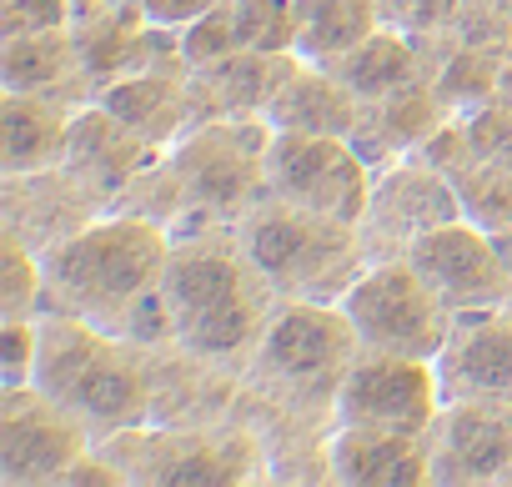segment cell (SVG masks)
I'll return each instance as SVG.
<instances>
[{
	"mask_svg": "<svg viewBox=\"0 0 512 487\" xmlns=\"http://www.w3.org/2000/svg\"><path fill=\"white\" fill-rule=\"evenodd\" d=\"M327 71L367 106V101H382V96L422 81L427 76V51L412 36H402L392 26H377L362 46H352L347 56H337Z\"/></svg>",
	"mask_w": 512,
	"mask_h": 487,
	"instance_id": "obj_25",
	"label": "cell"
},
{
	"mask_svg": "<svg viewBox=\"0 0 512 487\" xmlns=\"http://www.w3.org/2000/svg\"><path fill=\"white\" fill-rule=\"evenodd\" d=\"M171 231L126 211H101L76 236L41 252L46 297L41 312H71L96 327H116L151 287H161Z\"/></svg>",
	"mask_w": 512,
	"mask_h": 487,
	"instance_id": "obj_3",
	"label": "cell"
},
{
	"mask_svg": "<svg viewBox=\"0 0 512 487\" xmlns=\"http://www.w3.org/2000/svg\"><path fill=\"white\" fill-rule=\"evenodd\" d=\"M382 6V26L412 36V41H432L452 31V16L462 0H377Z\"/></svg>",
	"mask_w": 512,
	"mask_h": 487,
	"instance_id": "obj_33",
	"label": "cell"
},
{
	"mask_svg": "<svg viewBox=\"0 0 512 487\" xmlns=\"http://www.w3.org/2000/svg\"><path fill=\"white\" fill-rule=\"evenodd\" d=\"M96 447V432L81 412L26 387H0V482L6 487H41L61 482V472Z\"/></svg>",
	"mask_w": 512,
	"mask_h": 487,
	"instance_id": "obj_10",
	"label": "cell"
},
{
	"mask_svg": "<svg viewBox=\"0 0 512 487\" xmlns=\"http://www.w3.org/2000/svg\"><path fill=\"white\" fill-rule=\"evenodd\" d=\"M31 382L86 417L101 437L151 427L156 422V387H151V352L86 322L71 312L36 317V372Z\"/></svg>",
	"mask_w": 512,
	"mask_h": 487,
	"instance_id": "obj_2",
	"label": "cell"
},
{
	"mask_svg": "<svg viewBox=\"0 0 512 487\" xmlns=\"http://www.w3.org/2000/svg\"><path fill=\"white\" fill-rule=\"evenodd\" d=\"M362 357V337L342 302H282L241 367V387L267 407L332 427L337 392Z\"/></svg>",
	"mask_w": 512,
	"mask_h": 487,
	"instance_id": "obj_4",
	"label": "cell"
},
{
	"mask_svg": "<svg viewBox=\"0 0 512 487\" xmlns=\"http://www.w3.org/2000/svg\"><path fill=\"white\" fill-rule=\"evenodd\" d=\"M111 211H126V216H141V221H156V226H176L186 211H191V196L171 166V156L151 161L146 171H136L116 196H111Z\"/></svg>",
	"mask_w": 512,
	"mask_h": 487,
	"instance_id": "obj_28",
	"label": "cell"
},
{
	"mask_svg": "<svg viewBox=\"0 0 512 487\" xmlns=\"http://www.w3.org/2000/svg\"><path fill=\"white\" fill-rule=\"evenodd\" d=\"M487 6H497V11H502V16L512 21V0H487Z\"/></svg>",
	"mask_w": 512,
	"mask_h": 487,
	"instance_id": "obj_38",
	"label": "cell"
},
{
	"mask_svg": "<svg viewBox=\"0 0 512 487\" xmlns=\"http://www.w3.org/2000/svg\"><path fill=\"white\" fill-rule=\"evenodd\" d=\"M161 292L176 317V347L226 367H246L272 312L282 307L272 282L246 262L236 221H221L196 206L171 226Z\"/></svg>",
	"mask_w": 512,
	"mask_h": 487,
	"instance_id": "obj_1",
	"label": "cell"
},
{
	"mask_svg": "<svg viewBox=\"0 0 512 487\" xmlns=\"http://www.w3.org/2000/svg\"><path fill=\"white\" fill-rule=\"evenodd\" d=\"M0 86L6 91H66L81 106L96 101L81 81V46L71 26L0 36Z\"/></svg>",
	"mask_w": 512,
	"mask_h": 487,
	"instance_id": "obj_24",
	"label": "cell"
},
{
	"mask_svg": "<svg viewBox=\"0 0 512 487\" xmlns=\"http://www.w3.org/2000/svg\"><path fill=\"white\" fill-rule=\"evenodd\" d=\"M462 126H467V141H472V156L477 161H492V166L512 171V101L507 96L467 111Z\"/></svg>",
	"mask_w": 512,
	"mask_h": 487,
	"instance_id": "obj_32",
	"label": "cell"
},
{
	"mask_svg": "<svg viewBox=\"0 0 512 487\" xmlns=\"http://www.w3.org/2000/svg\"><path fill=\"white\" fill-rule=\"evenodd\" d=\"M231 51H241V36H236V11H231V0H221L216 11H206L201 21L181 26V56L191 71L211 66V61H226Z\"/></svg>",
	"mask_w": 512,
	"mask_h": 487,
	"instance_id": "obj_31",
	"label": "cell"
},
{
	"mask_svg": "<svg viewBox=\"0 0 512 487\" xmlns=\"http://www.w3.org/2000/svg\"><path fill=\"white\" fill-rule=\"evenodd\" d=\"M96 447L126 472V482H171V487L272 482L267 442L241 417L211 427H131L101 437Z\"/></svg>",
	"mask_w": 512,
	"mask_h": 487,
	"instance_id": "obj_6",
	"label": "cell"
},
{
	"mask_svg": "<svg viewBox=\"0 0 512 487\" xmlns=\"http://www.w3.org/2000/svg\"><path fill=\"white\" fill-rule=\"evenodd\" d=\"M36 372V317H0V387H26Z\"/></svg>",
	"mask_w": 512,
	"mask_h": 487,
	"instance_id": "obj_34",
	"label": "cell"
},
{
	"mask_svg": "<svg viewBox=\"0 0 512 487\" xmlns=\"http://www.w3.org/2000/svg\"><path fill=\"white\" fill-rule=\"evenodd\" d=\"M241 51L292 56L297 51V0H231Z\"/></svg>",
	"mask_w": 512,
	"mask_h": 487,
	"instance_id": "obj_29",
	"label": "cell"
},
{
	"mask_svg": "<svg viewBox=\"0 0 512 487\" xmlns=\"http://www.w3.org/2000/svg\"><path fill=\"white\" fill-rule=\"evenodd\" d=\"M0 221L6 236L26 241L31 252H51L56 241L76 236L106 211V196L91 191L71 166H46L26 176H0Z\"/></svg>",
	"mask_w": 512,
	"mask_h": 487,
	"instance_id": "obj_15",
	"label": "cell"
},
{
	"mask_svg": "<svg viewBox=\"0 0 512 487\" xmlns=\"http://www.w3.org/2000/svg\"><path fill=\"white\" fill-rule=\"evenodd\" d=\"M372 181H377V171L362 161V151L347 136L272 131V146H267V191L272 196L357 226L367 211Z\"/></svg>",
	"mask_w": 512,
	"mask_h": 487,
	"instance_id": "obj_9",
	"label": "cell"
},
{
	"mask_svg": "<svg viewBox=\"0 0 512 487\" xmlns=\"http://www.w3.org/2000/svg\"><path fill=\"white\" fill-rule=\"evenodd\" d=\"M41 297H46L41 252L6 236L0 241V317H41Z\"/></svg>",
	"mask_w": 512,
	"mask_h": 487,
	"instance_id": "obj_30",
	"label": "cell"
},
{
	"mask_svg": "<svg viewBox=\"0 0 512 487\" xmlns=\"http://www.w3.org/2000/svg\"><path fill=\"white\" fill-rule=\"evenodd\" d=\"M191 66L176 71H131L121 81H111L96 101L106 111H116L136 136H146L156 151H171L186 131H191V86H186Z\"/></svg>",
	"mask_w": 512,
	"mask_h": 487,
	"instance_id": "obj_23",
	"label": "cell"
},
{
	"mask_svg": "<svg viewBox=\"0 0 512 487\" xmlns=\"http://www.w3.org/2000/svg\"><path fill=\"white\" fill-rule=\"evenodd\" d=\"M457 216H462L457 186L437 166H427L422 156H402V161L382 166L377 181H372L367 211L357 221L367 267L407 257V247L417 236H427V231H437V226H447Z\"/></svg>",
	"mask_w": 512,
	"mask_h": 487,
	"instance_id": "obj_11",
	"label": "cell"
},
{
	"mask_svg": "<svg viewBox=\"0 0 512 487\" xmlns=\"http://www.w3.org/2000/svg\"><path fill=\"white\" fill-rule=\"evenodd\" d=\"M447 121H452V106L437 96L432 76H422V81H412V86H402V91H392L382 101H367L362 121L352 131V146L362 151V161L372 171H382V166H392L402 156H417L422 141L437 126H447Z\"/></svg>",
	"mask_w": 512,
	"mask_h": 487,
	"instance_id": "obj_20",
	"label": "cell"
},
{
	"mask_svg": "<svg viewBox=\"0 0 512 487\" xmlns=\"http://www.w3.org/2000/svg\"><path fill=\"white\" fill-rule=\"evenodd\" d=\"M236 236L246 262L272 282L282 302H342L367 272L357 226L292 206L272 191L236 216Z\"/></svg>",
	"mask_w": 512,
	"mask_h": 487,
	"instance_id": "obj_5",
	"label": "cell"
},
{
	"mask_svg": "<svg viewBox=\"0 0 512 487\" xmlns=\"http://www.w3.org/2000/svg\"><path fill=\"white\" fill-rule=\"evenodd\" d=\"M81 101L66 91H6L0 101V176H26L66 161Z\"/></svg>",
	"mask_w": 512,
	"mask_h": 487,
	"instance_id": "obj_18",
	"label": "cell"
},
{
	"mask_svg": "<svg viewBox=\"0 0 512 487\" xmlns=\"http://www.w3.org/2000/svg\"><path fill=\"white\" fill-rule=\"evenodd\" d=\"M76 0H0V36H26V31H56L71 26Z\"/></svg>",
	"mask_w": 512,
	"mask_h": 487,
	"instance_id": "obj_35",
	"label": "cell"
},
{
	"mask_svg": "<svg viewBox=\"0 0 512 487\" xmlns=\"http://www.w3.org/2000/svg\"><path fill=\"white\" fill-rule=\"evenodd\" d=\"M216 6H221V0H141L146 21L171 26V31H181V26L201 21V16H206V11H216Z\"/></svg>",
	"mask_w": 512,
	"mask_h": 487,
	"instance_id": "obj_37",
	"label": "cell"
},
{
	"mask_svg": "<svg viewBox=\"0 0 512 487\" xmlns=\"http://www.w3.org/2000/svg\"><path fill=\"white\" fill-rule=\"evenodd\" d=\"M407 262L417 277L452 307V312H487L512 307V262L487 231H477L467 216L417 236L407 247Z\"/></svg>",
	"mask_w": 512,
	"mask_h": 487,
	"instance_id": "obj_13",
	"label": "cell"
},
{
	"mask_svg": "<svg viewBox=\"0 0 512 487\" xmlns=\"http://www.w3.org/2000/svg\"><path fill=\"white\" fill-rule=\"evenodd\" d=\"M166 151H156L146 136H136L116 111H106L101 101H86L71 121V141H66V161L91 191L106 196V211H111V196L136 176L146 171L151 161H161Z\"/></svg>",
	"mask_w": 512,
	"mask_h": 487,
	"instance_id": "obj_19",
	"label": "cell"
},
{
	"mask_svg": "<svg viewBox=\"0 0 512 487\" xmlns=\"http://www.w3.org/2000/svg\"><path fill=\"white\" fill-rule=\"evenodd\" d=\"M342 312L352 317L357 337L367 352H392V357H422L437 362V352L452 337L457 312L417 277L407 257L397 262H372L342 297Z\"/></svg>",
	"mask_w": 512,
	"mask_h": 487,
	"instance_id": "obj_8",
	"label": "cell"
},
{
	"mask_svg": "<svg viewBox=\"0 0 512 487\" xmlns=\"http://www.w3.org/2000/svg\"><path fill=\"white\" fill-rule=\"evenodd\" d=\"M267 146H272L267 116H226L191 126L166 156L196 211L236 221L246 206L267 196Z\"/></svg>",
	"mask_w": 512,
	"mask_h": 487,
	"instance_id": "obj_7",
	"label": "cell"
},
{
	"mask_svg": "<svg viewBox=\"0 0 512 487\" xmlns=\"http://www.w3.org/2000/svg\"><path fill=\"white\" fill-rule=\"evenodd\" d=\"M292 56L267 51H231L226 61H211L201 71H186L191 86V126L226 121V116H267V101L277 96L282 76L292 71Z\"/></svg>",
	"mask_w": 512,
	"mask_h": 487,
	"instance_id": "obj_21",
	"label": "cell"
},
{
	"mask_svg": "<svg viewBox=\"0 0 512 487\" xmlns=\"http://www.w3.org/2000/svg\"><path fill=\"white\" fill-rule=\"evenodd\" d=\"M327 482H347V487H417V482H432L427 432L332 427L327 432Z\"/></svg>",
	"mask_w": 512,
	"mask_h": 487,
	"instance_id": "obj_17",
	"label": "cell"
},
{
	"mask_svg": "<svg viewBox=\"0 0 512 487\" xmlns=\"http://www.w3.org/2000/svg\"><path fill=\"white\" fill-rule=\"evenodd\" d=\"M362 121V101L317 61H292L282 76L277 96L267 101V126L272 131H302V136H347Z\"/></svg>",
	"mask_w": 512,
	"mask_h": 487,
	"instance_id": "obj_22",
	"label": "cell"
},
{
	"mask_svg": "<svg viewBox=\"0 0 512 487\" xmlns=\"http://www.w3.org/2000/svg\"><path fill=\"white\" fill-rule=\"evenodd\" d=\"M442 412V387H437V362L422 357H392V352H367L352 362L332 427H387V432H427L432 417Z\"/></svg>",
	"mask_w": 512,
	"mask_h": 487,
	"instance_id": "obj_12",
	"label": "cell"
},
{
	"mask_svg": "<svg viewBox=\"0 0 512 487\" xmlns=\"http://www.w3.org/2000/svg\"><path fill=\"white\" fill-rule=\"evenodd\" d=\"M417 46L427 51V76H432L437 96L452 106V116H467V111L512 91V61L507 56L457 46L452 36H432V41H417Z\"/></svg>",
	"mask_w": 512,
	"mask_h": 487,
	"instance_id": "obj_26",
	"label": "cell"
},
{
	"mask_svg": "<svg viewBox=\"0 0 512 487\" xmlns=\"http://www.w3.org/2000/svg\"><path fill=\"white\" fill-rule=\"evenodd\" d=\"M442 402H502L512 407V307L457 312L447 347L437 352Z\"/></svg>",
	"mask_w": 512,
	"mask_h": 487,
	"instance_id": "obj_16",
	"label": "cell"
},
{
	"mask_svg": "<svg viewBox=\"0 0 512 487\" xmlns=\"http://www.w3.org/2000/svg\"><path fill=\"white\" fill-rule=\"evenodd\" d=\"M126 482V472L101 452V447H91L86 457H76L66 472H61V482L56 487H121Z\"/></svg>",
	"mask_w": 512,
	"mask_h": 487,
	"instance_id": "obj_36",
	"label": "cell"
},
{
	"mask_svg": "<svg viewBox=\"0 0 512 487\" xmlns=\"http://www.w3.org/2000/svg\"><path fill=\"white\" fill-rule=\"evenodd\" d=\"M447 181L457 186L462 216H467L477 231H487L497 247L507 252V262H512V171L467 156L457 171H447Z\"/></svg>",
	"mask_w": 512,
	"mask_h": 487,
	"instance_id": "obj_27",
	"label": "cell"
},
{
	"mask_svg": "<svg viewBox=\"0 0 512 487\" xmlns=\"http://www.w3.org/2000/svg\"><path fill=\"white\" fill-rule=\"evenodd\" d=\"M432 482L442 487H507L512 482V407L442 402L427 427Z\"/></svg>",
	"mask_w": 512,
	"mask_h": 487,
	"instance_id": "obj_14",
	"label": "cell"
}]
</instances>
